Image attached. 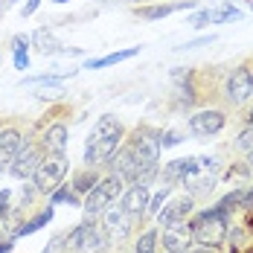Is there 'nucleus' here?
<instances>
[{
	"mask_svg": "<svg viewBox=\"0 0 253 253\" xmlns=\"http://www.w3.org/2000/svg\"><path fill=\"white\" fill-rule=\"evenodd\" d=\"M212 207H215V210H218L224 218H230L233 212H239V210L245 207V186H236V189H230L227 195H224L218 204H212Z\"/></svg>",
	"mask_w": 253,
	"mask_h": 253,
	"instance_id": "24",
	"label": "nucleus"
},
{
	"mask_svg": "<svg viewBox=\"0 0 253 253\" xmlns=\"http://www.w3.org/2000/svg\"><path fill=\"white\" fill-rule=\"evenodd\" d=\"M134 224H137V218H134L120 201H114L111 207L102 210V224L99 227L108 233V239H126L128 233L134 230Z\"/></svg>",
	"mask_w": 253,
	"mask_h": 253,
	"instance_id": "8",
	"label": "nucleus"
},
{
	"mask_svg": "<svg viewBox=\"0 0 253 253\" xmlns=\"http://www.w3.org/2000/svg\"><path fill=\"white\" fill-rule=\"evenodd\" d=\"M35 195H38L35 183H24L21 189H15V198H18V207H12V212H21V210H29V204L35 201Z\"/></svg>",
	"mask_w": 253,
	"mask_h": 253,
	"instance_id": "29",
	"label": "nucleus"
},
{
	"mask_svg": "<svg viewBox=\"0 0 253 253\" xmlns=\"http://www.w3.org/2000/svg\"><path fill=\"white\" fill-rule=\"evenodd\" d=\"M15 242H18L15 233H0V253H12L15 251Z\"/></svg>",
	"mask_w": 253,
	"mask_h": 253,
	"instance_id": "36",
	"label": "nucleus"
},
{
	"mask_svg": "<svg viewBox=\"0 0 253 253\" xmlns=\"http://www.w3.org/2000/svg\"><path fill=\"white\" fill-rule=\"evenodd\" d=\"M198 169H201V157H177V160H169V163H163V169H160L157 175L163 177V183L175 186V183H183V180H189V177L195 175Z\"/></svg>",
	"mask_w": 253,
	"mask_h": 253,
	"instance_id": "13",
	"label": "nucleus"
},
{
	"mask_svg": "<svg viewBox=\"0 0 253 253\" xmlns=\"http://www.w3.org/2000/svg\"><path fill=\"white\" fill-rule=\"evenodd\" d=\"M183 253H212V248H204V245H195V248H186Z\"/></svg>",
	"mask_w": 253,
	"mask_h": 253,
	"instance_id": "40",
	"label": "nucleus"
},
{
	"mask_svg": "<svg viewBox=\"0 0 253 253\" xmlns=\"http://www.w3.org/2000/svg\"><path fill=\"white\" fill-rule=\"evenodd\" d=\"M248 123H253V108L248 111Z\"/></svg>",
	"mask_w": 253,
	"mask_h": 253,
	"instance_id": "44",
	"label": "nucleus"
},
{
	"mask_svg": "<svg viewBox=\"0 0 253 253\" xmlns=\"http://www.w3.org/2000/svg\"><path fill=\"white\" fill-rule=\"evenodd\" d=\"M224 99L233 108H239V105H245V102L253 99V70L248 64L233 67L227 73V79H224Z\"/></svg>",
	"mask_w": 253,
	"mask_h": 253,
	"instance_id": "7",
	"label": "nucleus"
},
{
	"mask_svg": "<svg viewBox=\"0 0 253 253\" xmlns=\"http://www.w3.org/2000/svg\"><path fill=\"white\" fill-rule=\"evenodd\" d=\"M160 242H163V253H183L192 245V233L186 224H177V227H166L160 230Z\"/></svg>",
	"mask_w": 253,
	"mask_h": 253,
	"instance_id": "19",
	"label": "nucleus"
},
{
	"mask_svg": "<svg viewBox=\"0 0 253 253\" xmlns=\"http://www.w3.org/2000/svg\"><path fill=\"white\" fill-rule=\"evenodd\" d=\"M128 3H137V6H140V3H143V0H128Z\"/></svg>",
	"mask_w": 253,
	"mask_h": 253,
	"instance_id": "46",
	"label": "nucleus"
},
{
	"mask_svg": "<svg viewBox=\"0 0 253 253\" xmlns=\"http://www.w3.org/2000/svg\"><path fill=\"white\" fill-rule=\"evenodd\" d=\"M245 3H248V9H251V12H253V0H245Z\"/></svg>",
	"mask_w": 253,
	"mask_h": 253,
	"instance_id": "45",
	"label": "nucleus"
},
{
	"mask_svg": "<svg viewBox=\"0 0 253 253\" xmlns=\"http://www.w3.org/2000/svg\"><path fill=\"white\" fill-rule=\"evenodd\" d=\"M32 47H35V52H41V55H61V44L52 35V29H47V26H41V29L32 32Z\"/></svg>",
	"mask_w": 253,
	"mask_h": 253,
	"instance_id": "22",
	"label": "nucleus"
},
{
	"mask_svg": "<svg viewBox=\"0 0 253 253\" xmlns=\"http://www.w3.org/2000/svg\"><path fill=\"white\" fill-rule=\"evenodd\" d=\"M248 172L253 175V152H248Z\"/></svg>",
	"mask_w": 253,
	"mask_h": 253,
	"instance_id": "42",
	"label": "nucleus"
},
{
	"mask_svg": "<svg viewBox=\"0 0 253 253\" xmlns=\"http://www.w3.org/2000/svg\"><path fill=\"white\" fill-rule=\"evenodd\" d=\"M76 70H70V73H41V76H24V84H32V87H38V84H47V87H58L61 82L67 76H73Z\"/></svg>",
	"mask_w": 253,
	"mask_h": 253,
	"instance_id": "27",
	"label": "nucleus"
},
{
	"mask_svg": "<svg viewBox=\"0 0 253 253\" xmlns=\"http://www.w3.org/2000/svg\"><path fill=\"white\" fill-rule=\"evenodd\" d=\"M149 198H152V192H149V183H128L126 189H123V195H120V204L126 207L134 218H146Z\"/></svg>",
	"mask_w": 253,
	"mask_h": 253,
	"instance_id": "14",
	"label": "nucleus"
},
{
	"mask_svg": "<svg viewBox=\"0 0 253 253\" xmlns=\"http://www.w3.org/2000/svg\"><path fill=\"white\" fill-rule=\"evenodd\" d=\"M126 143L134 152V160H137V175H134V183H152L157 172H160V131H154L149 126H137L134 134L126 137Z\"/></svg>",
	"mask_w": 253,
	"mask_h": 253,
	"instance_id": "2",
	"label": "nucleus"
},
{
	"mask_svg": "<svg viewBox=\"0 0 253 253\" xmlns=\"http://www.w3.org/2000/svg\"><path fill=\"white\" fill-rule=\"evenodd\" d=\"M67 172H70V160H67V154H44L29 180L35 183L38 195H50L55 186L64 183V175H67Z\"/></svg>",
	"mask_w": 253,
	"mask_h": 253,
	"instance_id": "6",
	"label": "nucleus"
},
{
	"mask_svg": "<svg viewBox=\"0 0 253 253\" xmlns=\"http://www.w3.org/2000/svg\"><path fill=\"white\" fill-rule=\"evenodd\" d=\"M24 146V134L18 128H3L0 131V177L9 175V166L15 160V154Z\"/></svg>",
	"mask_w": 253,
	"mask_h": 253,
	"instance_id": "16",
	"label": "nucleus"
},
{
	"mask_svg": "<svg viewBox=\"0 0 253 253\" xmlns=\"http://www.w3.org/2000/svg\"><path fill=\"white\" fill-rule=\"evenodd\" d=\"M50 3H55V6H64V3H70V0H50Z\"/></svg>",
	"mask_w": 253,
	"mask_h": 253,
	"instance_id": "43",
	"label": "nucleus"
},
{
	"mask_svg": "<svg viewBox=\"0 0 253 253\" xmlns=\"http://www.w3.org/2000/svg\"><path fill=\"white\" fill-rule=\"evenodd\" d=\"M224 126H227V114L218 111V108L195 111V114H189V120H186L189 134H195V137H215L218 131H224Z\"/></svg>",
	"mask_w": 253,
	"mask_h": 253,
	"instance_id": "10",
	"label": "nucleus"
},
{
	"mask_svg": "<svg viewBox=\"0 0 253 253\" xmlns=\"http://www.w3.org/2000/svg\"><path fill=\"white\" fill-rule=\"evenodd\" d=\"M212 41H215V35H201V38H192V41L180 44L177 50H198V47H207V44H212Z\"/></svg>",
	"mask_w": 253,
	"mask_h": 253,
	"instance_id": "35",
	"label": "nucleus"
},
{
	"mask_svg": "<svg viewBox=\"0 0 253 253\" xmlns=\"http://www.w3.org/2000/svg\"><path fill=\"white\" fill-rule=\"evenodd\" d=\"M41 253H67V233H55Z\"/></svg>",
	"mask_w": 253,
	"mask_h": 253,
	"instance_id": "31",
	"label": "nucleus"
},
{
	"mask_svg": "<svg viewBox=\"0 0 253 253\" xmlns=\"http://www.w3.org/2000/svg\"><path fill=\"white\" fill-rule=\"evenodd\" d=\"M140 55V47H126V50H117V52H108L102 58H87L82 64V70H105V67H114V64H123V61H131Z\"/></svg>",
	"mask_w": 253,
	"mask_h": 253,
	"instance_id": "20",
	"label": "nucleus"
},
{
	"mask_svg": "<svg viewBox=\"0 0 253 253\" xmlns=\"http://www.w3.org/2000/svg\"><path fill=\"white\" fill-rule=\"evenodd\" d=\"M52 218H55V207H52V204H47V210H38L32 218H26V221H21V224H15V227H12V233H15L18 239H21V236H32V233H38V230L47 227Z\"/></svg>",
	"mask_w": 253,
	"mask_h": 253,
	"instance_id": "21",
	"label": "nucleus"
},
{
	"mask_svg": "<svg viewBox=\"0 0 253 253\" xmlns=\"http://www.w3.org/2000/svg\"><path fill=\"white\" fill-rule=\"evenodd\" d=\"M15 3H18V0H3V3H0V12H6V9H9V6H15Z\"/></svg>",
	"mask_w": 253,
	"mask_h": 253,
	"instance_id": "41",
	"label": "nucleus"
},
{
	"mask_svg": "<svg viewBox=\"0 0 253 253\" xmlns=\"http://www.w3.org/2000/svg\"><path fill=\"white\" fill-rule=\"evenodd\" d=\"M41 3H44V0H24V6H21V15H24V18H32V15L41 9Z\"/></svg>",
	"mask_w": 253,
	"mask_h": 253,
	"instance_id": "38",
	"label": "nucleus"
},
{
	"mask_svg": "<svg viewBox=\"0 0 253 253\" xmlns=\"http://www.w3.org/2000/svg\"><path fill=\"white\" fill-rule=\"evenodd\" d=\"M41 157H44L41 140H24L21 152L15 154V160H12V166H9V175L15 177V180H29L32 172H35V166L41 163Z\"/></svg>",
	"mask_w": 253,
	"mask_h": 253,
	"instance_id": "11",
	"label": "nucleus"
},
{
	"mask_svg": "<svg viewBox=\"0 0 253 253\" xmlns=\"http://www.w3.org/2000/svg\"><path fill=\"white\" fill-rule=\"evenodd\" d=\"M67 248L70 253H108L111 239L90 215H84L73 230H67Z\"/></svg>",
	"mask_w": 253,
	"mask_h": 253,
	"instance_id": "4",
	"label": "nucleus"
},
{
	"mask_svg": "<svg viewBox=\"0 0 253 253\" xmlns=\"http://www.w3.org/2000/svg\"><path fill=\"white\" fill-rule=\"evenodd\" d=\"M126 186H128V183L120 175L108 172V175L99 177V183H96V186L82 198V212H84V215H90V218L102 215V210H105V207H111L114 201H120V195H123V189H126Z\"/></svg>",
	"mask_w": 253,
	"mask_h": 253,
	"instance_id": "5",
	"label": "nucleus"
},
{
	"mask_svg": "<svg viewBox=\"0 0 253 253\" xmlns=\"http://www.w3.org/2000/svg\"><path fill=\"white\" fill-rule=\"evenodd\" d=\"M183 143V134L175 131V128H166V131H160V149H175Z\"/></svg>",
	"mask_w": 253,
	"mask_h": 253,
	"instance_id": "30",
	"label": "nucleus"
},
{
	"mask_svg": "<svg viewBox=\"0 0 253 253\" xmlns=\"http://www.w3.org/2000/svg\"><path fill=\"white\" fill-rule=\"evenodd\" d=\"M192 210H195V198H192V195H177V198H169V201L160 207V212L154 215V221L163 230L177 227V224H186V221H189Z\"/></svg>",
	"mask_w": 253,
	"mask_h": 253,
	"instance_id": "9",
	"label": "nucleus"
},
{
	"mask_svg": "<svg viewBox=\"0 0 253 253\" xmlns=\"http://www.w3.org/2000/svg\"><path fill=\"white\" fill-rule=\"evenodd\" d=\"M198 3L195 0H180V3H140L134 12H137V18H143V21H163V18H169L172 12H189V9H195Z\"/></svg>",
	"mask_w": 253,
	"mask_h": 253,
	"instance_id": "15",
	"label": "nucleus"
},
{
	"mask_svg": "<svg viewBox=\"0 0 253 253\" xmlns=\"http://www.w3.org/2000/svg\"><path fill=\"white\" fill-rule=\"evenodd\" d=\"M67 143H70V128L64 126V123H52L41 134L44 154H67Z\"/></svg>",
	"mask_w": 253,
	"mask_h": 253,
	"instance_id": "18",
	"label": "nucleus"
},
{
	"mask_svg": "<svg viewBox=\"0 0 253 253\" xmlns=\"http://www.w3.org/2000/svg\"><path fill=\"white\" fill-rule=\"evenodd\" d=\"M47 198H50L52 207H58V204H70V207H79V210H82V195H76V192H73V186H64V183H61V186H55Z\"/></svg>",
	"mask_w": 253,
	"mask_h": 253,
	"instance_id": "25",
	"label": "nucleus"
},
{
	"mask_svg": "<svg viewBox=\"0 0 253 253\" xmlns=\"http://www.w3.org/2000/svg\"><path fill=\"white\" fill-rule=\"evenodd\" d=\"M12 61H15V70H29V50L12 52Z\"/></svg>",
	"mask_w": 253,
	"mask_h": 253,
	"instance_id": "37",
	"label": "nucleus"
},
{
	"mask_svg": "<svg viewBox=\"0 0 253 253\" xmlns=\"http://www.w3.org/2000/svg\"><path fill=\"white\" fill-rule=\"evenodd\" d=\"M105 166H108V172L120 175L126 183H134V175H137V160H134V152H131V146H128V143H123L117 152L111 154V160H108Z\"/></svg>",
	"mask_w": 253,
	"mask_h": 253,
	"instance_id": "17",
	"label": "nucleus"
},
{
	"mask_svg": "<svg viewBox=\"0 0 253 253\" xmlns=\"http://www.w3.org/2000/svg\"><path fill=\"white\" fill-rule=\"evenodd\" d=\"M236 149H239V152H245V154L253 152V123H248V128L236 137Z\"/></svg>",
	"mask_w": 253,
	"mask_h": 253,
	"instance_id": "32",
	"label": "nucleus"
},
{
	"mask_svg": "<svg viewBox=\"0 0 253 253\" xmlns=\"http://www.w3.org/2000/svg\"><path fill=\"white\" fill-rule=\"evenodd\" d=\"M12 192H15V189H9V186L0 189V224L9 218V210H12Z\"/></svg>",
	"mask_w": 253,
	"mask_h": 253,
	"instance_id": "34",
	"label": "nucleus"
},
{
	"mask_svg": "<svg viewBox=\"0 0 253 253\" xmlns=\"http://www.w3.org/2000/svg\"><path fill=\"white\" fill-rule=\"evenodd\" d=\"M245 12L233 3H218V6H210V9H201L195 12L186 24L192 29H201V26H210V24H233V21H242Z\"/></svg>",
	"mask_w": 253,
	"mask_h": 253,
	"instance_id": "12",
	"label": "nucleus"
},
{
	"mask_svg": "<svg viewBox=\"0 0 253 253\" xmlns=\"http://www.w3.org/2000/svg\"><path fill=\"white\" fill-rule=\"evenodd\" d=\"M126 126L114 114H102L84 140V166H96V169L105 166L111 160V154L126 143Z\"/></svg>",
	"mask_w": 253,
	"mask_h": 253,
	"instance_id": "1",
	"label": "nucleus"
},
{
	"mask_svg": "<svg viewBox=\"0 0 253 253\" xmlns=\"http://www.w3.org/2000/svg\"><path fill=\"white\" fill-rule=\"evenodd\" d=\"M242 210H253V186L245 189V207H242Z\"/></svg>",
	"mask_w": 253,
	"mask_h": 253,
	"instance_id": "39",
	"label": "nucleus"
},
{
	"mask_svg": "<svg viewBox=\"0 0 253 253\" xmlns=\"http://www.w3.org/2000/svg\"><path fill=\"white\" fill-rule=\"evenodd\" d=\"M172 189H175V186L163 183V189H157V192H154L152 198H149V207H146V215H149V218H154V215L160 212V207H163V204H166L169 198H172Z\"/></svg>",
	"mask_w": 253,
	"mask_h": 253,
	"instance_id": "28",
	"label": "nucleus"
},
{
	"mask_svg": "<svg viewBox=\"0 0 253 253\" xmlns=\"http://www.w3.org/2000/svg\"><path fill=\"white\" fill-rule=\"evenodd\" d=\"M157 245H160V230H143L134 245V253H157Z\"/></svg>",
	"mask_w": 253,
	"mask_h": 253,
	"instance_id": "26",
	"label": "nucleus"
},
{
	"mask_svg": "<svg viewBox=\"0 0 253 253\" xmlns=\"http://www.w3.org/2000/svg\"><path fill=\"white\" fill-rule=\"evenodd\" d=\"M29 47H32V35H26V32H18V35H12V41H9V50H12V52L29 50Z\"/></svg>",
	"mask_w": 253,
	"mask_h": 253,
	"instance_id": "33",
	"label": "nucleus"
},
{
	"mask_svg": "<svg viewBox=\"0 0 253 253\" xmlns=\"http://www.w3.org/2000/svg\"><path fill=\"white\" fill-rule=\"evenodd\" d=\"M227 221L230 218H224L215 207H207V210H201V212H192L189 215V221H186V227H189V233H192V242L195 245H204V248H218V245H224L227 242Z\"/></svg>",
	"mask_w": 253,
	"mask_h": 253,
	"instance_id": "3",
	"label": "nucleus"
},
{
	"mask_svg": "<svg viewBox=\"0 0 253 253\" xmlns=\"http://www.w3.org/2000/svg\"><path fill=\"white\" fill-rule=\"evenodd\" d=\"M99 177L102 175L96 172V166H84V169H79L76 175H73L70 186H73V192H76V195H82V198H84V195H87V192L99 183Z\"/></svg>",
	"mask_w": 253,
	"mask_h": 253,
	"instance_id": "23",
	"label": "nucleus"
},
{
	"mask_svg": "<svg viewBox=\"0 0 253 253\" xmlns=\"http://www.w3.org/2000/svg\"><path fill=\"white\" fill-rule=\"evenodd\" d=\"M96 3H114V0H96Z\"/></svg>",
	"mask_w": 253,
	"mask_h": 253,
	"instance_id": "47",
	"label": "nucleus"
}]
</instances>
